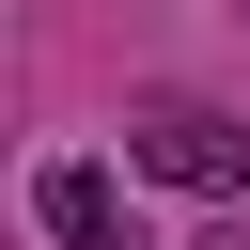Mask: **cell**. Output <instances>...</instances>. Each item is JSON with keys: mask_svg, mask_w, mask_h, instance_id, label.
Instances as JSON below:
<instances>
[{"mask_svg": "<svg viewBox=\"0 0 250 250\" xmlns=\"http://www.w3.org/2000/svg\"><path fill=\"white\" fill-rule=\"evenodd\" d=\"M31 219H47V250H141L109 156H47V172H31Z\"/></svg>", "mask_w": 250, "mask_h": 250, "instance_id": "2", "label": "cell"}, {"mask_svg": "<svg viewBox=\"0 0 250 250\" xmlns=\"http://www.w3.org/2000/svg\"><path fill=\"white\" fill-rule=\"evenodd\" d=\"M188 250H250V219H203V234H188Z\"/></svg>", "mask_w": 250, "mask_h": 250, "instance_id": "3", "label": "cell"}, {"mask_svg": "<svg viewBox=\"0 0 250 250\" xmlns=\"http://www.w3.org/2000/svg\"><path fill=\"white\" fill-rule=\"evenodd\" d=\"M125 172H156V188H188V203H234V188H250V125L203 109V94H141V109H125Z\"/></svg>", "mask_w": 250, "mask_h": 250, "instance_id": "1", "label": "cell"}]
</instances>
